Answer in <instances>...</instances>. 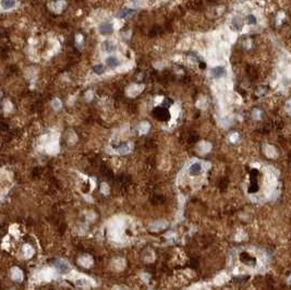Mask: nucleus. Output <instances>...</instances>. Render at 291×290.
Returning <instances> with one entry per match:
<instances>
[{
    "label": "nucleus",
    "instance_id": "nucleus-1",
    "mask_svg": "<svg viewBox=\"0 0 291 290\" xmlns=\"http://www.w3.org/2000/svg\"><path fill=\"white\" fill-rule=\"evenodd\" d=\"M154 117L160 121H168L170 119V112L164 107H158L154 109Z\"/></svg>",
    "mask_w": 291,
    "mask_h": 290
},
{
    "label": "nucleus",
    "instance_id": "nucleus-2",
    "mask_svg": "<svg viewBox=\"0 0 291 290\" xmlns=\"http://www.w3.org/2000/svg\"><path fill=\"white\" fill-rule=\"evenodd\" d=\"M98 31L101 35H109L114 32V25L110 22H104L99 25Z\"/></svg>",
    "mask_w": 291,
    "mask_h": 290
},
{
    "label": "nucleus",
    "instance_id": "nucleus-3",
    "mask_svg": "<svg viewBox=\"0 0 291 290\" xmlns=\"http://www.w3.org/2000/svg\"><path fill=\"white\" fill-rule=\"evenodd\" d=\"M203 170V167H202V164L201 163H193L192 165L190 166V168H189V172H190L191 176H198V174L202 172Z\"/></svg>",
    "mask_w": 291,
    "mask_h": 290
},
{
    "label": "nucleus",
    "instance_id": "nucleus-4",
    "mask_svg": "<svg viewBox=\"0 0 291 290\" xmlns=\"http://www.w3.org/2000/svg\"><path fill=\"white\" fill-rule=\"evenodd\" d=\"M106 65H107V67L114 69V68L120 66V61H119V59L116 56H110L106 58Z\"/></svg>",
    "mask_w": 291,
    "mask_h": 290
},
{
    "label": "nucleus",
    "instance_id": "nucleus-5",
    "mask_svg": "<svg viewBox=\"0 0 291 290\" xmlns=\"http://www.w3.org/2000/svg\"><path fill=\"white\" fill-rule=\"evenodd\" d=\"M211 74L213 77L218 79V77H221L224 75H226V70H225L224 67H215L211 70Z\"/></svg>",
    "mask_w": 291,
    "mask_h": 290
},
{
    "label": "nucleus",
    "instance_id": "nucleus-6",
    "mask_svg": "<svg viewBox=\"0 0 291 290\" xmlns=\"http://www.w3.org/2000/svg\"><path fill=\"white\" fill-rule=\"evenodd\" d=\"M56 267H57V269H58L59 272H61V273H68V272L70 271L69 264H68L67 262H65V261H62V260L57 261V262H56Z\"/></svg>",
    "mask_w": 291,
    "mask_h": 290
},
{
    "label": "nucleus",
    "instance_id": "nucleus-7",
    "mask_svg": "<svg viewBox=\"0 0 291 290\" xmlns=\"http://www.w3.org/2000/svg\"><path fill=\"white\" fill-rule=\"evenodd\" d=\"M264 153H265L266 156L269 157V158H273V157H276L277 156L276 148H275L274 146H272V145H266L265 148H264Z\"/></svg>",
    "mask_w": 291,
    "mask_h": 290
},
{
    "label": "nucleus",
    "instance_id": "nucleus-8",
    "mask_svg": "<svg viewBox=\"0 0 291 290\" xmlns=\"http://www.w3.org/2000/svg\"><path fill=\"white\" fill-rule=\"evenodd\" d=\"M15 0H1V7L3 10H11L15 7Z\"/></svg>",
    "mask_w": 291,
    "mask_h": 290
},
{
    "label": "nucleus",
    "instance_id": "nucleus-9",
    "mask_svg": "<svg viewBox=\"0 0 291 290\" xmlns=\"http://www.w3.org/2000/svg\"><path fill=\"white\" fill-rule=\"evenodd\" d=\"M211 144H209V143H206V142H202L197 145V150H198V153H201V154H206L207 152L211 150Z\"/></svg>",
    "mask_w": 291,
    "mask_h": 290
},
{
    "label": "nucleus",
    "instance_id": "nucleus-10",
    "mask_svg": "<svg viewBox=\"0 0 291 290\" xmlns=\"http://www.w3.org/2000/svg\"><path fill=\"white\" fill-rule=\"evenodd\" d=\"M11 278L15 282H20L23 278V275H22V272L20 271L19 268H13L11 271Z\"/></svg>",
    "mask_w": 291,
    "mask_h": 290
},
{
    "label": "nucleus",
    "instance_id": "nucleus-11",
    "mask_svg": "<svg viewBox=\"0 0 291 290\" xmlns=\"http://www.w3.org/2000/svg\"><path fill=\"white\" fill-rule=\"evenodd\" d=\"M76 285L81 287H87V286H93L94 283L93 280L89 279V278H80V279H76Z\"/></svg>",
    "mask_w": 291,
    "mask_h": 290
},
{
    "label": "nucleus",
    "instance_id": "nucleus-12",
    "mask_svg": "<svg viewBox=\"0 0 291 290\" xmlns=\"http://www.w3.org/2000/svg\"><path fill=\"white\" fill-rule=\"evenodd\" d=\"M79 263L84 267H90L92 265V263H93V260H92V258H90V256L85 255L79 258Z\"/></svg>",
    "mask_w": 291,
    "mask_h": 290
},
{
    "label": "nucleus",
    "instance_id": "nucleus-13",
    "mask_svg": "<svg viewBox=\"0 0 291 290\" xmlns=\"http://www.w3.org/2000/svg\"><path fill=\"white\" fill-rule=\"evenodd\" d=\"M142 90L143 87L140 85H131L129 87V90H128V93L130 94V96H136Z\"/></svg>",
    "mask_w": 291,
    "mask_h": 290
},
{
    "label": "nucleus",
    "instance_id": "nucleus-14",
    "mask_svg": "<svg viewBox=\"0 0 291 290\" xmlns=\"http://www.w3.org/2000/svg\"><path fill=\"white\" fill-rule=\"evenodd\" d=\"M166 227H167V223H165V221H156V223L151 225L152 230H162Z\"/></svg>",
    "mask_w": 291,
    "mask_h": 290
},
{
    "label": "nucleus",
    "instance_id": "nucleus-15",
    "mask_svg": "<svg viewBox=\"0 0 291 290\" xmlns=\"http://www.w3.org/2000/svg\"><path fill=\"white\" fill-rule=\"evenodd\" d=\"M103 47H104V49H105V52H114V48H116V45H114L112 42L106 41V42H104Z\"/></svg>",
    "mask_w": 291,
    "mask_h": 290
},
{
    "label": "nucleus",
    "instance_id": "nucleus-16",
    "mask_svg": "<svg viewBox=\"0 0 291 290\" xmlns=\"http://www.w3.org/2000/svg\"><path fill=\"white\" fill-rule=\"evenodd\" d=\"M132 12H133V11H132L131 9L124 8V9H122V10H120L118 12V17H122V19H125V17H128L130 14H132Z\"/></svg>",
    "mask_w": 291,
    "mask_h": 290
},
{
    "label": "nucleus",
    "instance_id": "nucleus-17",
    "mask_svg": "<svg viewBox=\"0 0 291 290\" xmlns=\"http://www.w3.org/2000/svg\"><path fill=\"white\" fill-rule=\"evenodd\" d=\"M149 130V123L148 122H142L140 123V125H138V132H140L141 134H145L147 133Z\"/></svg>",
    "mask_w": 291,
    "mask_h": 290
},
{
    "label": "nucleus",
    "instance_id": "nucleus-18",
    "mask_svg": "<svg viewBox=\"0 0 291 290\" xmlns=\"http://www.w3.org/2000/svg\"><path fill=\"white\" fill-rule=\"evenodd\" d=\"M227 280H228V276H227L225 273L220 274L219 276H217V277L215 278V283L217 285H222L224 283H226Z\"/></svg>",
    "mask_w": 291,
    "mask_h": 290
},
{
    "label": "nucleus",
    "instance_id": "nucleus-19",
    "mask_svg": "<svg viewBox=\"0 0 291 290\" xmlns=\"http://www.w3.org/2000/svg\"><path fill=\"white\" fill-rule=\"evenodd\" d=\"M130 150H131V146H130L129 144H123L118 148V153L119 154H122V155L128 154Z\"/></svg>",
    "mask_w": 291,
    "mask_h": 290
},
{
    "label": "nucleus",
    "instance_id": "nucleus-20",
    "mask_svg": "<svg viewBox=\"0 0 291 290\" xmlns=\"http://www.w3.org/2000/svg\"><path fill=\"white\" fill-rule=\"evenodd\" d=\"M23 253L25 254L26 258H31L34 253V250L30 247V245H24L23 247Z\"/></svg>",
    "mask_w": 291,
    "mask_h": 290
},
{
    "label": "nucleus",
    "instance_id": "nucleus-21",
    "mask_svg": "<svg viewBox=\"0 0 291 290\" xmlns=\"http://www.w3.org/2000/svg\"><path fill=\"white\" fill-rule=\"evenodd\" d=\"M93 71L95 72L96 74L100 75V74H103V73L105 72V67H104L103 65H96V66H94Z\"/></svg>",
    "mask_w": 291,
    "mask_h": 290
},
{
    "label": "nucleus",
    "instance_id": "nucleus-22",
    "mask_svg": "<svg viewBox=\"0 0 291 290\" xmlns=\"http://www.w3.org/2000/svg\"><path fill=\"white\" fill-rule=\"evenodd\" d=\"M246 23H248L249 25H254V24L256 23V17L253 14L248 15V17H246Z\"/></svg>",
    "mask_w": 291,
    "mask_h": 290
},
{
    "label": "nucleus",
    "instance_id": "nucleus-23",
    "mask_svg": "<svg viewBox=\"0 0 291 290\" xmlns=\"http://www.w3.org/2000/svg\"><path fill=\"white\" fill-rule=\"evenodd\" d=\"M51 105H52V108H54V109L58 110V109H60V108H61V101H59L58 98H55L54 101H52Z\"/></svg>",
    "mask_w": 291,
    "mask_h": 290
},
{
    "label": "nucleus",
    "instance_id": "nucleus-24",
    "mask_svg": "<svg viewBox=\"0 0 291 290\" xmlns=\"http://www.w3.org/2000/svg\"><path fill=\"white\" fill-rule=\"evenodd\" d=\"M100 190H101V192L105 194L109 193V187H108V184H106V183H103V184H101Z\"/></svg>",
    "mask_w": 291,
    "mask_h": 290
},
{
    "label": "nucleus",
    "instance_id": "nucleus-25",
    "mask_svg": "<svg viewBox=\"0 0 291 290\" xmlns=\"http://www.w3.org/2000/svg\"><path fill=\"white\" fill-rule=\"evenodd\" d=\"M238 138H239V135H238V133H232V134H231V135H230V138H229V139H230V141H231V142H232V143H235V141L238 140Z\"/></svg>",
    "mask_w": 291,
    "mask_h": 290
},
{
    "label": "nucleus",
    "instance_id": "nucleus-26",
    "mask_svg": "<svg viewBox=\"0 0 291 290\" xmlns=\"http://www.w3.org/2000/svg\"><path fill=\"white\" fill-rule=\"evenodd\" d=\"M259 116H261V111L259 110H254L253 111V118L254 119H259Z\"/></svg>",
    "mask_w": 291,
    "mask_h": 290
},
{
    "label": "nucleus",
    "instance_id": "nucleus-27",
    "mask_svg": "<svg viewBox=\"0 0 291 290\" xmlns=\"http://www.w3.org/2000/svg\"><path fill=\"white\" fill-rule=\"evenodd\" d=\"M286 109H287V111L289 112V114H291V99L288 101L287 106H286Z\"/></svg>",
    "mask_w": 291,
    "mask_h": 290
},
{
    "label": "nucleus",
    "instance_id": "nucleus-28",
    "mask_svg": "<svg viewBox=\"0 0 291 290\" xmlns=\"http://www.w3.org/2000/svg\"><path fill=\"white\" fill-rule=\"evenodd\" d=\"M288 284L291 285V275L289 276V278H288Z\"/></svg>",
    "mask_w": 291,
    "mask_h": 290
},
{
    "label": "nucleus",
    "instance_id": "nucleus-29",
    "mask_svg": "<svg viewBox=\"0 0 291 290\" xmlns=\"http://www.w3.org/2000/svg\"><path fill=\"white\" fill-rule=\"evenodd\" d=\"M119 290H123V289H119Z\"/></svg>",
    "mask_w": 291,
    "mask_h": 290
}]
</instances>
